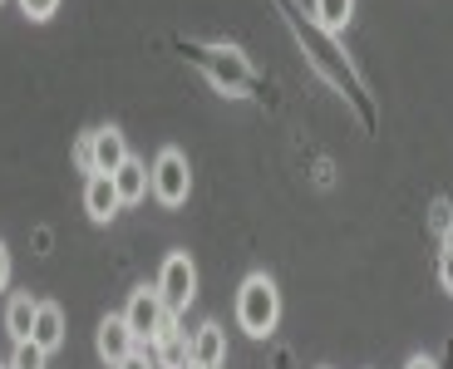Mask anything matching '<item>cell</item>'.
I'll return each instance as SVG.
<instances>
[{
  "label": "cell",
  "mask_w": 453,
  "mask_h": 369,
  "mask_svg": "<svg viewBox=\"0 0 453 369\" xmlns=\"http://www.w3.org/2000/svg\"><path fill=\"white\" fill-rule=\"evenodd\" d=\"M232 311H237V330H247L251 340H266L281 325V286L266 271H251V276H242Z\"/></svg>",
  "instance_id": "obj_1"
},
{
  "label": "cell",
  "mask_w": 453,
  "mask_h": 369,
  "mask_svg": "<svg viewBox=\"0 0 453 369\" xmlns=\"http://www.w3.org/2000/svg\"><path fill=\"white\" fill-rule=\"evenodd\" d=\"M148 192H153V202L168 207V212H178L182 202L193 197V163H188L182 148H173V143L158 148L153 168H148Z\"/></svg>",
  "instance_id": "obj_2"
},
{
  "label": "cell",
  "mask_w": 453,
  "mask_h": 369,
  "mask_svg": "<svg viewBox=\"0 0 453 369\" xmlns=\"http://www.w3.org/2000/svg\"><path fill=\"white\" fill-rule=\"evenodd\" d=\"M153 286H158V296H163V305H168V315H188V305L197 301V261L188 257V251H168Z\"/></svg>",
  "instance_id": "obj_3"
},
{
  "label": "cell",
  "mask_w": 453,
  "mask_h": 369,
  "mask_svg": "<svg viewBox=\"0 0 453 369\" xmlns=\"http://www.w3.org/2000/svg\"><path fill=\"white\" fill-rule=\"evenodd\" d=\"M124 320H128V330H134V340L138 345H153V340L163 335V325L173 320L168 315V305H163V296H158V286H138L134 296H128V305H124Z\"/></svg>",
  "instance_id": "obj_4"
},
{
  "label": "cell",
  "mask_w": 453,
  "mask_h": 369,
  "mask_svg": "<svg viewBox=\"0 0 453 369\" xmlns=\"http://www.w3.org/2000/svg\"><path fill=\"white\" fill-rule=\"evenodd\" d=\"M94 350H99V359H104L109 369L124 365V359L138 350V340H134V330H128L124 311H119V315H104V320H99V330H94Z\"/></svg>",
  "instance_id": "obj_5"
},
{
  "label": "cell",
  "mask_w": 453,
  "mask_h": 369,
  "mask_svg": "<svg viewBox=\"0 0 453 369\" xmlns=\"http://www.w3.org/2000/svg\"><path fill=\"white\" fill-rule=\"evenodd\" d=\"M153 365L158 369H188L193 365V335L178 325V315H173V320L163 325V335L153 340Z\"/></svg>",
  "instance_id": "obj_6"
},
{
  "label": "cell",
  "mask_w": 453,
  "mask_h": 369,
  "mask_svg": "<svg viewBox=\"0 0 453 369\" xmlns=\"http://www.w3.org/2000/svg\"><path fill=\"white\" fill-rule=\"evenodd\" d=\"M89 148H94V173H104V178H113V173L124 168L128 158V143H124V134L113 128V123H104V128H94L89 134Z\"/></svg>",
  "instance_id": "obj_7"
},
{
  "label": "cell",
  "mask_w": 453,
  "mask_h": 369,
  "mask_svg": "<svg viewBox=\"0 0 453 369\" xmlns=\"http://www.w3.org/2000/svg\"><path fill=\"white\" fill-rule=\"evenodd\" d=\"M84 212H89L94 227H109L113 217L124 212V202H119V192H113V178L94 173V178L84 182Z\"/></svg>",
  "instance_id": "obj_8"
},
{
  "label": "cell",
  "mask_w": 453,
  "mask_h": 369,
  "mask_svg": "<svg viewBox=\"0 0 453 369\" xmlns=\"http://www.w3.org/2000/svg\"><path fill=\"white\" fill-rule=\"evenodd\" d=\"M193 365H203V369H222L226 365V330L217 320H203L193 330Z\"/></svg>",
  "instance_id": "obj_9"
},
{
  "label": "cell",
  "mask_w": 453,
  "mask_h": 369,
  "mask_svg": "<svg viewBox=\"0 0 453 369\" xmlns=\"http://www.w3.org/2000/svg\"><path fill=\"white\" fill-rule=\"evenodd\" d=\"M35 345L45 350V355H55L59 345H65V311H59V301H40V315H35Z\"/></svg>",
  "instance_id": "obj_10"
},
{
  "label": "cell",
  "mask_w": 453,
  "mask_h": 369,
  "mask_svg": "<svg viewBox=\"0 0 453 369\" xmlns=\"http://www.w3.org/2000/svg\"><path fill=\"white\" fill-rule=\"evenodd\" d=\"M113 192H119V202H124V207H138V202L148 197V163L128 158L124 168L113 173Z\"/></svg>",
  "instance_id": "obj_11"
},
{
  "label": "cell",
  "mask_w": 453,
  "mask_h": 369,
  "mask_svg": "<svg viewBox=\"0 0 453 369\" xmlns=\"http://www.w3.org/2000/svg\"><path fill=\"white\" fill-rule=\"evenodd\" d=\"M35 315H40V301H35L30 291H15L11 305H5V330H11V340L35 335Z\"/></svg>",
  "instance_id": "obj_12"
},
{
  "label": "cell",
  "mask_w": 453,
  "mask_h": 369,
  "mask_svg": "<svg viewBox=\"0 0 453 369\" xmlns=\"http://www.w3.org/2000/svg\"><path fill=\"white\" fill-rule=\"evenodd\" d=\"M311 11H316V20L330 35H340V30H350V20H355V0H311Z\"/></svg>",
  "instance_id": "obj_13"
},
{
  "label": "cell",
  "mask_w": 453,
  "mask_h": 369,
  "mask_svg": "<svg viewBox=\"0 0 453 369\" xmlns=\"http://www.w3.org/2000/svg\"><path fill=\"white\" fill-rule=\"evenodd\" d=\"M5 369H50V355L35 340H15V350H11V365Z\"/></svg>",
  "instance_id": "obj_14"
},
{
  "label": "cell",
  "mask_w": 453,
  "mask_h": 369,
  "mask_svg": "<svg viewBox=\"0 0 453 369\" xmlns=\"http://www.w3.org/2000/svg\"><path fill=\"white\" fill-rule=\"evenodd\" d=\"M55 11H59V0H20V15L30 25H50V20H55Z\"/></svg>",
  "instance_id": "obj_15"
},
{
  "label": "cell",
  "mask_w": 453,
  "mask_h": 369,
  "mask_svg": "<svg viewBox=\"0 0 453 369\" xmlns=\"http://www.w3.org/2000/svg\"><path fill=\"white\" fill-rule=\"evenodd\" d=\"M439 286L453 296V232L439 242Z\"/></svg>",
  "instance_id": "obj_16"
},
{
  "label": "cell",
  "mask_w": 453,
  "mask_h": 369,
  "mask_svg": "<svg viewBox=\"0 0 453 369\" xmlns=\"http://www.w3.org/2000/svg\"><path fill=\"white\" fill-rule=\"evenodd\" d=\"M429 222H434V232H439V236H449V232H453V207H449V197H439V202H434Z\"/></svg>",
  "instance_id": "obj_17"
},
{
  "label": "cell",
  "mask_w": 453,
  "mask_h": 369,
  "mask_svg": "<svg viewBox=\"0 0 453 369\" xmlns=\"http://www.w3.org/2000/svg\"><path fill=\"white\" fill-rule=\"evenodd\" d=\"M74 168L89 173V178H94V148H89V134H84L80 143H74Z\"/></svg>",
  "instance_id": "obj_18"
},
{
  "label": "cell",
  "mask_w": 453,
  "mask_h": 369,
  "mask_svg": "<svg viewBox=\"0 0 453 369\" xmlns=\"http://www.w3.org/2000/svg\"><path fill=\"white\" fill-rule=\"evenodd\" d=\"M113 369H158V365H153V355H148V350H134L124 365H113Z\"/></svg>",
  "instance_id": "obj_19"
},
{
  "label": "cell",
  "mask_w": 453,
  "mask_h": 369,
  "mask_svg": "<svg viewBox=\"0 0 453 369\" xmlns=\"http://www.w3.org/2000/svg\"><path fill=\"white\" fill-rule=\"evenodd\" d=\"M5 286H11V246L0 242V291H5Z\"/></svg>",
  "instance_id": "obj_20"
},
{
  "label": "cell",
  "mask_w": 453,
  "mask_h": 369,
  "mask_svg": "<svg viewBox=\"0 0 453 369\" xmlns=\"http://www.w3.org/2000/svg\"><path fill=\"white\" fill-rule=\"evenodd\" d=\"M404 369H439V365H434L429 355H409V359H404Z\"/></svg>",
  "instance_id": "obj_21"
},
{
  "label": "cell",
  "mask_w": 453,
  "mask_h": 369,
  "mask_svg": "<svg viewBox=\"0 0 453 369\" xmlns=\"http://www.w3.org/2000/svg\"><path fill=\"white\" fill-rule=\"evenodd\" d=\"M0 5H5V0H0Z\"/></svg>",
  "instance_id": "obj_22"
},
{
  "label": "cell",
  "mask_w": 453,
  "mask_h": 369,
  "mask_svg": "<svg viewBox=\"0 0 453 369\" xmlns=\"http://www.w3.org/2000/svg\"><path fill=\"white\" fill-rule=\"evenodd\" d=\"M0 369H5V365H0Z\"/></svg>",
  "instance_id": "obj_23"
}]
</instances>
